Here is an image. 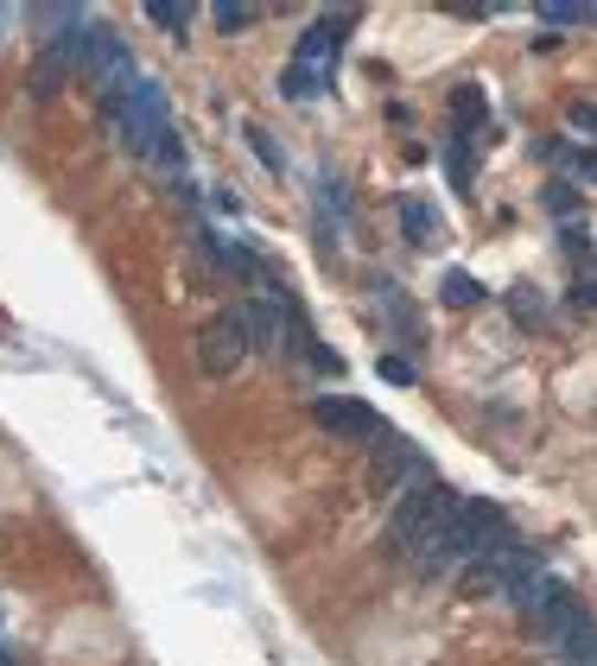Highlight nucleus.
I'll return each mask as SVG.
<instances>
[{
	"mask_svg": "<svg viewBox=\"0 0 597 666\" xmlns=\"http://www.w3.org/2000/svg\"><path fill=\"white\" fill-rule=\"evenodd\" d=\"M502 546V508L495 502H483V495H458L451 502V514L439 520V534H433V546H426V559H419V578H439V571H465L470 559H483V552H495Z\"/></svg>",
	"mask_w": 597,
	"mask_h": 666,
	"instance_id": "nucleus-1",
	"label": "nucleus"
},
{
	"mask_svg": "<svg viewBox=\"0 0 597 666\" xmlns=\"http://www.w3.org/2000/svg\"><path fill=\"white\" fill-rule=\"evenodd\" d=\"M451 502H458V488H445L439 476H419L414 488H401V502H394L388 514V552L394 559H426V546H433V534H439V520L451 514Z\"/></svg>",
	"mask_w": 597,
	"mask_h": 666,
	"instance_id": "nucleus-2",
	"label": "nucleus"
},
{
	"mask_svg": "<svg viewBox=\"0 0 597 666\" xmlns=\"http://www.w3.org/2000/svg\"><path fill=\"white\" fill-rule=\"evenodd\" d=\"M83 71H89V83H96V96H103V108H115L121 96H128L134 83H140V71H134V52L128 39H115L108 26L89 32V57H83Z\"/></svg>",
	"mask_w": 597,
	"mask_h": 666,
	"instance_id": "nucleus-3",
	"label": "nucleus"
},
{
	"mask_svg": "<svg viewBox=\"0 0 597 666\" xmlns=\"http://www.w3.org/2000/svg\"><path fill=\"white\" fill-rule=\"evenodd\" d=\"M419 476H433L426 470V458H419L414 438H394L388 426L375 432V470H369V488L375 495H401V488H414Z\"/></svg>",
	"mask_w": 597,
	"mask_h": 666,
	"instance_id": "nucleus-4",
	"label": "nucleus"
},
{
	"mask_svg": "<svg viewBox=\"0 0 597 666\" xmlns=\"http://www.w3.org/2000/svg\"><path fill=\"white\" fill-rule=\"evenodd\" d=\"M242 362H248V336H242V318H235V311L210 318L204 336H198V368H204L210 382H230Z\"/></svg>",
	"mask_w": 597,
	"mask_h": 666,
	"instance_id": "nucleus-5",
	"label": "nucleus"
},
{
	"mask_svg": "<svg viewBox=\"0 0 597 666\" xmlns=\"http://www.w3.org/2000/svg\"><path fill=\"white\" fill-rule=\"evenodd\" d=\"M318 426H324V432H338V438H375V432H382L375 407L350 400V394H324V400H318Z\"/></svg>",
	"mask_w": 597,
	"mask_h": 666,
	"instance_id": "nucleus-6",
	"label": "nucleus"
},
{
	"mask_svg": "<svg viewBox=\"0 0 597 666\" xmlns=\"http://www.w3.org/2000/svg\"><path fill=\"white\" fill-rule=\"evenodd\" d=\"M343 32H350V20L343 13H324L318 26L299 32V52H292V64H312V71H331V57H338Z\"/></svg>",
	"mask_w": 597,
	"mask_h": 666,
	"instance_id": "nucleus-7",
	"label": "nucleus"
},
{
	"mask_svg": "<svg viewBox=\"0 0 597 666\" xmlns=\"http://www.w3.org/2000/svg\"><path fill=\"white\" fill-rule=\"evenodd\" d=\"M64 77H71V64H64L57 52H39L32 57V71H26V96L32 103H52L57 89H64Z\"/></svg>",
	"mask_w": 597,
	"mask_h": 666,
	"instance_id": "nucleus-8",
	"label": "nucleus"
},
{
	"mask_svg": "<svg viewBox=\"0 0 597 666\" xmlns=\"http://www.w3.org/2000/svg\"><path fill=\"white\" fill-rule=\"evenodd\" d=\"M401 229L414 248H433L439 241V210L426 204V197H401Z\"/></svg>",
	"mask_w": 597,
	"mask_h": 666,
	"instance_id": "nucleus-9",
	"label": "nucleus"
},
{
	"mask_svg": "<svg viewBox=\"0 0 597 666\" xmlns=\"http://www.w3.org/2000/svg\"><path fill=\"white\" fill-rule=\"evenodd\" d=\"M324 89H331V71H312V64H286L280 96H292V103H312V96H324Z\"/></svg>",
	"mask_w": 597,
	"mask_h": 666,
	"instance_id": "nucleus-10",
	"label": "nucleus"
},
{
	"mask_svg": "<svg viewBox=\"0 0 597 666\" xmlns=\"http://www.w3.org/2000/svg\"><path fill=\"white\" fill-rule=\"evenodd\" d=\"M445 179L458 184V191H470V179H477V159H470V133L465 128L445 140Z\"/></svg>",
	"mask_w": 597,
	"mask_h": 666,
	"instance_id": "nucleus-11",
	"label": "nucleus"
},
{
	"mask_svg": "<svg viewBox=\"0 0 597 666\" xmlns=\"http://www.w3.org/2000/svg\"><path fill=\"white\" fill-rule=\"evenodd\" d=\"M147 20L166 26L172 39H191V7H179V0H153V7H147Z\"/></svg>",
	"mask_w": 597,
	"mask_h": 666,
	"instance_id": "nucleus-12",
	"label": "nucleus"
},
{
	"mask_svg": "<svg viewBox=\"0 0 597 666\" xmlns=\"http://www.w3.org/2000/svg\"><path fill=\"white\" fill-rule=\"evenodd\" d=\"M451 108H458V121H465V133H470V128H483V115H490V103H483V89H477V83H465V89H451Z\"/></svg>",
	"mask_w": 597,
	"mask_h": 666,
	"instance_id": "nucleus-13",
	"label": "nucleus"
},
{
	"mask_svg": "<svg viewBox=\"0 0 597 666\" xmlns=\"http://www.w3.org/2000/svg\"><path fill=\"white\" fill-rule=\"evenodd\" d=\"M439 299H445V305H477V299H483V286L470 280V273H445V280H439Z\"/></svg>",
	"mask_w": 597,
	"mask_h": 666,
	"instance_id": "nucleus-14",
	"label": "nucleus"
},
{
	"mask_svg": "<svg viewBox=\"0 0 597 666\" xmlns=\"http://www.w3.org/2000/svg\"><path fill=\"white\" fill-rule=\"evenodd\" d=\"M541 20H546L553 32H566V26H578V20H585V7H572V0H546Z\"/></svg>",
	"mask_w": 597,
	"mask_h": 666,
	"instance_id": "nucleus-15",
	"label": "nucleus"
},
{
	"mask_svg": "<svg viewBox=\"0 0 597 666\" xmlns=\"http://www.w3.org/2000/svg\"><path fill=\"white\" fill-rule=\"evenodd\" d=\"M248 20H255V7H242V0H223V7H216V26L223 32H242Z\"/></svg>",
	"mask_w": 597,
	"mask_h": 666,
	"instance_id": "nucleus-16",
	"label": "nucleus"
},
{
	"mask_svg": "<svg viewBox=\"0 0 597 666\" xmlns=\"http://www.w3.org/2000/svg\"><path fill=\"white\" fill-rule=\"evenodd\" d=\"M546 210H553V216H572V210H578V191H572V184H553V191H546Z\"/></svg>",
	"mask_w": 597,
	"mask_h": 666,
	"instance_id": "nucleus-17",
	"label": "nucleus"
},
{
	"mask_svg": "<svg viewBox=\"0 0 597 666\" xmlns=\"http://www.w3.org/2000/svg\"><path fill=\"white\" fill-rule=\"evenodd\" d=\"M248 140H255V153L267 159V172H280V147H274V133H260V128H248Z\"/></svg>",
	"mask_w": 597,
	"mask_h": 666,
	"instance_id": "nucleus-18",
	"label": "nucleus"
},
{
	"mask_svg": "<svg viewBox=\"0 0 597 666\" xmlns=\"http://www.w3.org/2000/svg\"><path fill=\"white\" fill-rule=\"evenodd\" d=\"M382 382H401V387H407V382H414V362H407V356H382Z\"/></svg>",
	"mask_w": 597,
	"mask_h": 666,
	"instance_id": "nucleus-19",
	"label": "nucleus"
},
{
	"mask_svg": "<svg viewBox=\"0 0 597 666\" xmlns=\"http://www.w3.org/2000/svg\"><path fill=\"white\" fill-rule=\"evenodd\" d=\"M572 128H585V133H597V103H578V108H572Z\"/></svg>",
	"mask_w": 597,
	"mask_h": 666,
	"instance_id": "nucleus-20",
	"label": "nucleus"
},
{
	"mask_svg": "<svg viewBox=\"0 0 597 666\" xmlns=\"http://www.w3.org/2000/svg\"><path fill=\"white\" fill-rule=\"evenodd\" d=\"M578 172H585V179L597 184V153H578Z\"/></svg>",
	"mask_w": 597,
	"mask_h": 666,
	"instance_id": "nucleus-21",
	"label": "nucleus"
},
{
	"mask_svg": "<svg viewBox=\"0 0 597 666\" xmlns=\"http://www.w3.org/2000/svg\"><path fill=\"white\" fill-rule=\"evenodd\" d=\"M591 20H597V13H591Z\"/></svg>",
	"mask_w": 597,
	"mask_h": 666,
	"instance_id": "nucleus-22",
	"label": "nucleus"
}]
</instances>
